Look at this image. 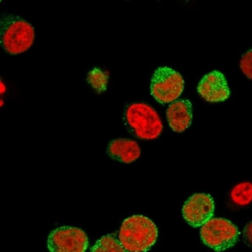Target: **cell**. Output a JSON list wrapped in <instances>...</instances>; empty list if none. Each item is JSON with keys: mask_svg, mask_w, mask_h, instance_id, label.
<instances>
[{"mask_svg": "<svg viewBox=\"0 0 252 252\" xmlns=\"http://www.w3.org/2000/svg\"><path fill=\"white\" fill-rule=\"evenodd\" d=\"M243 238L245 243L252 248V220L245 225L243 230Z\"/></svg>", "mask_w": 252, "mask_h": 252, "instance_id": "cell-15", "label": "cell"}, {"mask_svg": "<svg viewBox=\"0 0 252 252\" xmlns=\"http://www.w3.org/2000/svg\"><path fill=\"white\" fill-rule=\"evenodd\" d=\"M215 204L210 194L195 193L185 202L183 216L185 220L193 227H202L214 217Z\"/></svg>", "mask_w": 252, "mask_h": 252, "instance_id": "cell-7", "label": "cell"}, {"mask_svg": "<svg viewBox=\"0 0 252 252\" xmlns=\"http://www.w3.org/2000/svg\"><path fill=\"white\" fill-rule=\"evenodd\" d=\"M0 26V42L8 54L20 55L32 48L35 30L27 20L18 16L4 14L1 17Z\"/></svg>", "mask_w": 252, "mask_h": 252, "instance_id": "cell-2", "label": "cell"}, {"mask_svg": "<svg viewBox=\"0 0 252 252\" xmlns=\"http://www.w3.org/2000/svg\"><path fill=\"white\" fill-rule=\"evenodd\" d=\"M88 247V236L78 227H58L50 233L48 238L50 252H86Z\"/></svg>", "mask_w": 252, "mask_h": 252, "instance_id": "cell-6", "label": "cell"}, {"mask_svg": "<svg viewBox=\"0 0 252 252\" xmlns=\"http://www.w3.org/2000/svg\"><path fill=\"white\" fill-rule=\"evenodd\" d=\"M158 230L152 220L143 215L126 218L121 225L119 240L128 252H146L157 241Z\"/></svg>", "mask_w": 252, "mask_h": 252, "instance_id": "cell-1", "label": "cell"}, {"mask_svg": "<svg viewBox=\"0 0 252 252\" xmlns=\"http://www.w3.org/2000/svg\"><path fill=\"white\" fill-rule=\"evenodd\" d=\"M166 117L168 125L173 131H186L192 125L193 118L192 102L183 99L172 102L167 109Z\"/></svg>", "mask_w": 252, "mask_h": 252, "instance_id": "cell-9", "label": "cell"}, {"mask_svg": "<svg viewBox=\"0 0 252 252\" xmlns=\"http://www.w3.org/2000/svg\"><path fill=\"white\" fill-rule=\"evenodd\" d=\"M91 252H127L121 245L119 238L113 234L103 236L95 242Z\"/></svg>", "mask_w": 252, "mask_h": 252, "instance_id": "cell-12", "label": "cell"}, {"mask_svg": "<svg viewBox=\"0 0 252 252\" xmlns=\"http://www.w3.org/2000/svg\"><path fill=\"white\" fill-rule=\"evenodd\" d=\"M108 81L109 75L99 68H94L87 75V82L97 94H102L106 91Z\"/></svg>", "mask_w": 252, "mask_h": 252, "instance_id": "cell-13", "label": "cell"}, {"mask_svg": "<svg viewBox=\"0 0 252 252\" xmlns=\"http://www.w3.org/2000/svg\"><path fill=\"white\" fill-rule=\"evenodd\" d=\"M108 156L112 159L125 164L137 161L141 154V149L135 141L128 138L114 139L108 144Z\"/></svg>", "mask_w": 252, "mask_h": 252, "instance_id": "cell-10", "label": "cell"}, {"mask_svg": "<svg viewBox=\"0 0 252 252\" xmlns=\"http://www.w3.org/2000/svg\"><path fill=\"white\" fill-rule=\"evenodd\" d=\"M183 75L172 68L162 66L156 70L151 82V94L161 104L172 103L183 94Z\"/></svg>", "mask_w": 252, "mask_h": 252, "instance_id": "cell-5", "label": "cell"}, {"mask_svg": "<svg viewBox=\"0 0 252 252\" xmlns=\"http://www.w3.org/2000/svg\"><path fill=\"white\" fill-rule=\"evenodd\" d=\"M200 238L204 245L216 252H223L235 245L239 238V230L225 218L210 219L200 229Z\"/></svg>", "mask_w": 252, "mask_h": 252, "instance_id": "cell-4", "label": "cell"}, {"mask_svg": "<svg viewBox=\"0 0 252 252\" xmlns=\"http://www.w3.org/2000/svg\"><path fill=\"white\" fill-rule=\"evenodd\" d=\"M125 121L133 134L142 140H155L162 133L161 118L153 107L144 102L128 106Z\"/></svg>", "mask_w": 252, "mask_h": 252, "instance_id": "cell-3", "label": "cell"}, {"mask_svg": "<svg viewBox=\"0 0 252 252\" xmlns=\"http://www.w3.org/2000/svg\"><path fill=\"white\" fill-rule=\"evenodd\" d=\"M240 68L244 75L252 80V48L242 55L240 61Z\"/></svg>", "mask_w": 252, "mask_h": 252, "instance_id": "cell-14", "label": "cell"}, {"mask_svg": "<svg viewBox=\"0 0 252 252\" xmlns=\"http://www.w3.org/2000/svg\"><path fill=\"white\" fill-rule=\"evenodd\" d=\"M3 92H5V87H3V83L1 82V94H3Z\"/></svg>", "mask_w": 252, "mask_h": 252, "instance_id": "cell-16", "label": "cell"}, {"mask_svg": "<svg viewBox=\"0 0 252 252\" xmlns=\"http://www.w3.org/2000/svg\"><path fill=\"white\" fill-rule=\"evenodd\" d=\"M232 201L239 207H246L252 202V183L249 182L236 185L230 192Z\"/></svg>", "mask_w": 252, "mask_h": 252, "instance_id": "cell-11", "label": "cell"}, {"mask_svg": "<svg viewBox=\"0 0 252 252\" xmlns=\"http://www.w3.org/2000/svg\"><path fill=\"white\" fill-rule=\"evenodd\" d=\"M197 91L205 100L210 102H224L230 95L226 77L216 70L202 78L198 85Z\"/></svg>", "mask_w": 252, "mask_h": 252, "instance_id": "cell-8", "label": "cell"}]
</instances>
